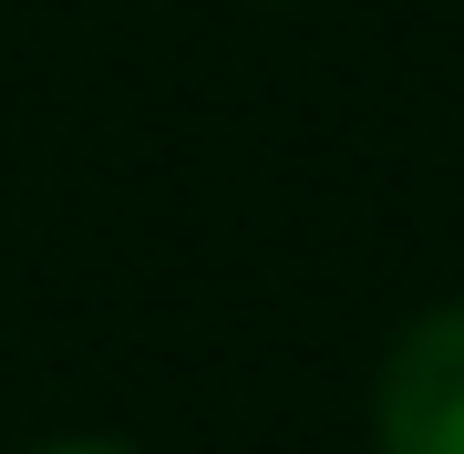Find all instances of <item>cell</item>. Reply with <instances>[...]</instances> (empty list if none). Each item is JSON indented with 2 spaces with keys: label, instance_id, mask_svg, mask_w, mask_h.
I'll list each match as a JSON object with an SVG mask.
<instances>
[{
  "label": "cell",
  "instance_id": "obj_1",
  "mask_svg": "<svg viewBox=\"0 0 464 454\" xmlns=\"http://www.w3.org/2000/svg\"><path fill=\"white\" fill-rule=\"evenodd\" d=\"M372 454H464V300L423 310L413 331L382 352Z\"/></svg>",
  "mask_w": 464,
  "mask_h": 454
},
{
  "label": "cell",
  "instance_id": "obj_2",
  "mask_svg": "<svg viewBox=\"0 0 464 454\" xmlns=\"http://www.w3.org/2000/svg\"><path fill=\"white\" fill-rule=\"evenodd\" d=\"M42 454H134V444H103V434H83V444H42Z\"/></svg>",
  "mask_w": 464,
  "mask_h": 454
}]
</instances>
